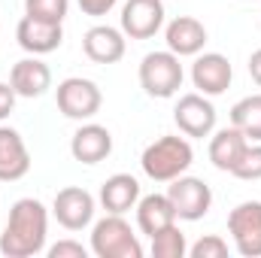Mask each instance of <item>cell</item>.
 <instances>
[{
  "label": "cell",
  "instance_id": "6da1fadb",
  "mask_svg": "<svg viewBox=\"0 0 261 258\" xmlns=\"http://www.w3.org/2000/svg\"><path fill=\"white\" fill-rule=\"evenodd\" d=\"M49 210L37 197H21L12 203L6 228L0 234V252L6 258H31L46 249Z\"/></svg>",
  "mask_w": 261,
  "mask_h": 258
},
{
  "label": "cell",
  "instance_id": "7a4b0ae2",
  "mask_svg": "<svg viewBox=\"0 0 261 258\" xmlns=\"http://www.w3.org/2000/svg\"><path fill=\"white\" fill-rule=\"evenodd\" d=\"M195 161V149L186 137H176V134H167L155 143H149L143 149V173L152 179V183H170L176 176H182Z\"/></svg>",
  "mask_w": 261,
  "mask_h": 258
},
{
  "label": "cell",
  "instance_id": "3957f363",
  "mask_svg": "<svg viewBox=\"0 0 261 258\" xmlns=\"http://www.w3.org/2000/svg\"><path fill=\"white\" fill-rule=\"evenodd\" d=\"M91 252L97 258H143V246L122 216L107 213L91 228Z\"/></svg>",
  "mask_w": 261,
  "mask_h": 258
},
{
  "label": "cell",
  "instance_id": "277c9868",
  "mask_svg": "<svg viewBox=\"0 0 261 258\" xmlns=\"http://www.w3.org/2000/svg\"><path fill=\"white\" fill-rule=\"evenodd\" d=\"M182 79H186V70L179 64V55H173L170 49L149 52L140 61V85L149 97H161V100L173 97L182 88Z\"/></svg>",
  "mask_w": 261,
  "mask_h": 258
},
{
  "label": "cell",
  "instance_id": "5b68a950",
  "mask_svg": "<svg viewBox=\"0 0 261 258\" xmlns=\"http://www.w3.org/2000/svg\"><path fill=\"white\" fill-rule=\"evenodd\" d=\"M58 110L64 113L67 119H76V122H88L97 116L100 104H103V94L100 88L91 82V79H82V76H70L58 85Z\"/></svg>",
  "mask_w": 261,
  "mask_h": 258
},
{
  "label": "cell",
  "instance_id": "8992f818",
  "mask_svg": "<svg viewBox=\"0 0 261 258\" xmlns=\"http://www.w3.org/2000/svg\"><path fill=\"white\" fill-rule=\"evenodd\" d=\"M228 234L243 258H261V200H243L231 210Z\"/></svg>",
  "mask_w": 261,
  "mask_h": 258
},
{
  "label": "cell",
  "instance_id": "52a82bcc",
  "mask_svg": "<svg viewBox=\"0 0 261 258\" xmlns=\"http://www.w3.org/2000/svg\"><path fill=\"white\" fill-rule=\"evenodd\" d=\"M167 197L176 210V219H186V222H197L210 213L213 207V192L203 179L197 176H176L170 179V189H167Z\"/></svg>",
  "mask_w": 261,
  "mask_h": 258
},
{
  "label": "cell",
  "instance_id": "ba28073f",
  "mask_svg": "<svg viewBox=\"0 0 261 258\" xmlns=\"http://www.w3.org/2000/svg\"><path fill=\"white\" fill-rule=\"evenodd\" d=\"M173 122L186 137H210L216 131V107L200 91L182 94L173 110Z\"/></svg>",
  "mask_w": 261,
  "mask_h": 258
},
{
  "label": "cell",
  "instance_id": "9c48e42d",
  "mask_svg": "<svg viewBox=\"0 0 261 258\" xmlns=\"http://www.w3.org/2000/svg\"><path fill=\"white\" fill-rule=\"evenodd\" d=\"M164 28V0H128L122 6V31L130 40H149Z\"/></svg>",
  "mask_w": 261,
  "mask_h": 258
},
{
  "label": "cell",
  "instance_id": "30bf717a",
  "mask_svg": "<svg viewBox=\"0 0 261 258\" xmlns=\"http://www.w3.org/2000/svg\"><path fill=\"white\" fill-rule=\"evenodd\" d=\"M52 216L58 219V225H64L67 231H82L94 219V197L85 189H79V186H67V189H61L55 194Z\"/></svg>",
  "mask_w": 261,
  "mask_h": 258
},
{
  "label": "cell",
  "instance_id": "8fae6325",
  "mask_svg": "<svg viewBox=\"0 0 261 258\" xmlns=\"http://www.w3.org/2000/svg\"><path fill=\"white\" fill-rule=\"evenodd\" d=\"M231 76H234L231 61L225 55H219V52H203V55H197L195 64H192V82H195L197 91L206 94V97L225 94L228 85H231Z\"/></svg>",
  "mask_w": 261,
  "mask_h": 258
},
{
  "label": "cell",
  "instance_id": "7c38bea8",
  "mask_svg": "<svg viewBox=\"0 0 261 258\" xmlns=\"http://www.w3.org/2000/svg\"><path fill=\"white\" fill-rule=\"evenodd\" d=\"M125 49H128L125 31L110 28V24H94L82 37V52L94 64H116V61L125 58Z\"/></svg>",
  "mask_w": 261,
  "mask_h": 258
},
{
  "label": "cell",
  "instance_id": "4fadbf2b",
  "mask_svg": "<svg viewBox=\"0 0 261 258\" xmlns=\"http://www.w3.org/2000/svg\"><path fill=\"white\" fill-rule=\"evenodd\" d=\"M15 40L31 55H49L64 43V31L55 21H40V18L24 15L18 21V28H15Z\"/></svg>",
  "mask_w": 261,
  "mask_h": 258
},
{
  "label": "cell",
  "instance_id": "5bb4252c",
  "mask_svg": "<svg viewBox=\"0 0 261 258\" xmlns=\"http://www.w3.org/2000/svg\"><path fill=\"white\" fill-rule=\"evenodd\" d=\"M110 152H113V134L103 125H94V122L82 125L70 140V155L79 164H100Z\"/></svg>",
  "mask_w": 261,
  "mask_h": 258
},
{
  "label": "cell",
  "instance_id": "9a60e30c",
  "mask_svg": "<svg viewBox=\"0 0 261 258\" xmlns=\"http://www.w3.org/2000/svg\"><path fill=\"white\" fill-rule=\"evenodd\" d=\"M164 40H167V49L179 58L200 55L206 46V28L192 15H179L164 28Z\"/></svg>",
  "mask_w": 261,
  "mask_h": 258
},
{
  "label": "cell",
  "instance_id": "2e32d148",
  "mask_svg": "<svg viewBox=\"0 0 261 258\" xmlns=\"http://www.w3.org/2000/svg\"><path fill=\"white\" fill-rule=\"evenodd\" d=\"M31 152L15 128H0V183H15L28 176Z\"/></svg>",
  "mask_w": 261,
  "mask_h": 258
},
{
  "label": "cell",
  "instance_id": "e0dca14e",
  "mask_svg": "<svg viewBox=\"0 0 261 258\" xmlns=\"http://www.w3.org/2000/svg\"><path fill=\"white\" fill-rule=\"evenodd\" d=\"M9 85L15 88L18 97H40V94H46L52 88V70L37 55L34 58H21L9 70Z\"/></svg>",
  "mask_w": 261,
  "mask_h": 258
},
{
  "label": "cell",
  "instance_id": "ac0fdd59",
  "mask_svg": "<svg viewBox=\"0 0 261 258\" xmlns=\"http://www.w3.org/2000/svg\"><path fill=\"white\" fill-rule=\"evenodd\" d=\"M137 225L143 234H158L167 225H176V210L167 194H146L137 200Z\"/></svg>",
  "mask_w": 261,
  "mask_h": 258
},
{
  "label": "cell",
  "instance_id": "d6986e66",
  "mask_svg": "<svg viewBox=\"0 0 261 258\" xmlns=\"http://www.w3.org/2000/svg\"><path fill=\"white\" fill-rule=\"evenodd\" d=\"M137 200H140V183L130 173H116L100 186V203L107 213L125 216L128 210L137 207Z\"/></svg>",
  "mask_w": 261,
  "mask_h": 258
},
{
  "label": "cell",
  "instance_id": "ffe728a7",
  "mask_svg": "<svg viewBox=\"0 0 261 258\" xmlns=\"http://www.w3.org/2000/svg\"><path fill=\"white\" fill-rule=\"evenodd\" d=\"M246 146H249V140L243 137V131H237L234 125H231V128L216 131L213 140H210V161H213V167L231 173L234 164L240 161V155H243Z\"/></svg>",
  "mask_w": 261,
  "mask_h": 258
},
{
  "label": "cell",
  "instance_id": "44dd1931",
  "mask_svg": "<svg viewBox=\"0 0 261 258\" xmlns=\"http://www.w3.org/2000/svg\"><path fill=\"white\" fill-rule=\"evenodd\" d=\"M231 125L249 143H261V94H249L231 107Z\"/></svg>",
  "mask_w": 261,
  "mask_h": 258
},
{
  "label": "cell",
  "instance_id": "7402d4cb",
  "mask_svg": "<svg viewBox=\"0 0 261 258\" xmlns=\"http://www.w3.org/2000/svg\"><path fill=\"white\" fill-rule=\"evenodd\" d=\"M186 252H189V243L176 225H167L158 234H152V255L155 258H182Z\"/></svg>",
  "mask_w": 261,
  "mask_h": 258
},
{
  "label": "cell",
  "instance_id": "603a6c76",
  "mask_svg": "<svg viewBox=\"0 0 261 258\" xmlns=\"http://www.w3.org/2000/svg\"><path fill=\"white\" fill-rule=\"evenodd\" d=\"M70 9V0H24V12L40 21H55L61 24Z\"/></svg>",
  "mask_w": 261,
  "mask_h": 258
},
{
  "label": "cell",
  "instance_id": "cb8c5ba5",
  "mask_svg": "<svg viewBox=\"0 0 261 258\" xmlns=\"http://www.w3.org/2000/svg\"><path fill=\"white\" fill-rule=\"evenodd\" d=\"M237 179H246V183H255L261 179V143H249L240 155V161L234 164L231 170Z\"/></svg>",
  "mask_w": 261,
  "mask_h": 258
},
{
  "label": "cell",
  "instance_id": "d4e9b609",
  "mask_svg": "<svg viewBox=\"0 0 261 258\" xmlns=\"http://www.w3.org/2000/svg\"><path fill=\"white\" fill-rule=\"evenodd\" d=\"M192 258H225L228 255V243L219 234H203L195 246H189Z\"/></svg>",
  "mask_w": 261,
  "mask_h": 258
},
{
  "label": "cell",
  "instance_id": "484cf974",
  "mask_svg": "<svg viewBox=\"0 0 261 258\" xmlns=\"http://www.w3.org/2000/svg\"><path fill=\"white\" fill-rule=\"evenodd\" d=\"M49 258H88V249L76 240H61L49 249Z\"/></svg>",
  "mask_w": 261,
  "mask_h": 258
},
{
  "label": "cell",
  "instance_id": "4316f807",
  "mask_svg": "<svg viewBox=\"0 0 261 258\" xmlns=\"http://www.w3.org/2000/svg\"><path fill=\"white\" fill-rule=\"evenodd\" d=\"M79 3V9L85 12V15H94V18H100V15H107L119 0H76Z\"/></svg>",
  "mask_w": 261,
  "mask_h": 258
},
{
  "label": "cell",
  "instance_id": "83f0119b",
  "mask_svg": "<svg viewBox=\"0 0 261 258\" xmlns=\"http://www.w3.org/2000/svg\"><path fill=\"white\" fill-rule=\"evenodd\" d=\"M15 88L12 85H6V82H0V122L3 119H9V113H12V107H15Z\"/></svg>",
  "mask_w": 261,
  "mask_h": 258
},
{
  "label": "cell",
  "instance_id": "f1b7e54d",
  "mask_svg": "<svg viewBox=\"0 0 261 258\" xmlns=\"http://www.w3.org/2000/svg\"><path fill=\"white\" fill-rule=\"evenodd\" d=\"M249 76H252L255 85H261V49H255L249 55Z\"/></svg>",
  "mask_w": 261,
  "mask_h": 258
}]
</instances>
